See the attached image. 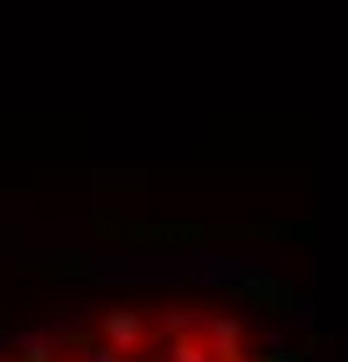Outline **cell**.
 <instances>
[{"mask_svg": "<svg viewBox=\"0 0 348 362\" xmlns=\"http://www.w3.org/2000/svg\"><path fill=\"white\" fill-rule=\"evenodd\" d=\"M161 362H209V349H202V327H195V334H174V349Z\"/></svg>", "mask_w": 348, "mask_h": 362, "instance_id": "cell-6", "label": "cell"}, {"mask_svg": "<svg viewBox=\"0 0 348 362\" xmlns=\"http://www.w3.org/2000/svg\"><path fill=\"white\" fill-rule=\"evenodd\" d=\"M195 327H202V320L181 314V307H168V314H161V334H168V341H174V334H195Z\"/></svg>", "mask_w": 348, "mask_h": 362, "instance_id": "cell-7", "label": "cell"}, {"mask_svg": "<svg viewBox=\"0 0 348 362\" xmlns=\"http://www.w3.org/2000/svg\"><path fill=\"white\" fill-rule=\"evenodd\" d=\"M202 349H209V362H251V334L237 314H216L202 320Z\"/></svg>", "mask_w": 348, "mask_h": 362, "instance_id": "cell-2", "label": "cell"}, {"mask_svg": "<svg viewBox=\"0 0 348 362\" xmlns=\"http://www.w3.org/2000/svg\"><path fill=\"white\" fill-rule=\"evenodd\" d=\"M14 265H21V272H35V279H91L98 251H21Z\"/></svg>", "mask_w": 348, "mask_h": 362, "instance_id": "cell-3", "label": "cell"}, {"mask_svg": "<svg viewBox=\"0 0 348 362\" xmlns=\"http://www.w3.org/2000/svg\"><path fill=\"white\" fill-rule=\"evenodd\" d=\"M0 258H14V230H0Z\"/></svg>", "mask_w": 348, "mask_h": 362, "instance_id": "cell-8", "label": "cell"}, {"mask_svg": "<svg viewBox=\"0 0 348 362\" xmlns=\"http://www.w3.org/2000/svg\"><path fill=\"white\" fill-rule=\"evenodd\" d=\"M7 341H14V327H7V320H0V356H7Z\"/></svg>", "mask_w": 348, "mask_h": 362, "instance_id": "cell-9", "label": "cell"}, {"mask_svg": "<svg viewBox=\"0 0 348 362\" xmlns=\"http://www.w3.org/2000/svg\"><path fill=\"white\" fill-rule=\"evenodd\" d=\"M223 293H230V307H265V314H286L293 327H306V320H313V300H306V293H293L279 272H258V265H237L230 279H223Z\"/></svg>", "mask_w": 348, "mask_h": 362, "instance_id": "cell-1", "label": "cell"}, {"mask_svg": "<svg viewBox=\"0 0 348 362\" xmlns=\"http://www.w3.org/2000/svg\"><path fill=\"white\" fill-rule=\"evenodd\" d=\"M98 334H105L112 356H132V349L146 341V314H139V307H112V314L98 320Z\"/></svg>", "mask_w": 348, "mask_h": 362, "instance_id": "cell-4", "label": "cell"}, {"mask_svg": "<svg viewBox=\"0 0 348 362\" xmlns=\"http://www.w3.org/2000/svg\"><path fill=\"white\" fill-rule=\"evenodd\" d=\"M7 356L14 362H63V341H56V334H14Z\"/></svg>", "mask_w": 348, "mask_h": 362, "instance_id": "cell-5", "label": "cell"}]
</instances>
